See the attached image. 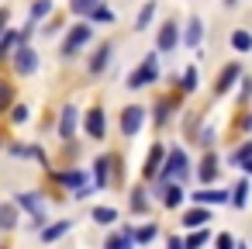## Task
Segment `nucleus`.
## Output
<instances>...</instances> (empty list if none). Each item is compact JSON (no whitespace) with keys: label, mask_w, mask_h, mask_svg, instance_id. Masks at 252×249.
Returning a JSON list of instances; mask_svg holds the SVG:
<instances>
[{"label":"nucleus","mask_w":252,"mask_h":249,"mask_svg":"<svg viewBox=\"0 0 252 249\" xmlns=\"http://www.w3.org/2000/svg\"><path fill=\"white\" fill-rule=\"evenodd\" d=\"M207 218H211V214H207L204 208H193V211H187V214H183V225H187V228H200Z\"/></svg>","instance_id":"13"},{"label":"nucleus","mask_w":252,"mask_h":249,"mask_svg":"<svg viewBox=\"0 0 252 249\" xmlns=\"http://www.w3.org/2000/svg\"><path fill=\"white\" fill-rule=\"evenodd\" d=\"M197 80H200V73L190 66V70L183 73V83H180V87H183V90H197Z\"/></svg>","instance_id":"27"},{"label":"nucleus","mask_w":252,"mask_h":249,"mask_svg":"<svg viewBox=\"0 0 252 249\" xmlns=\"http://www.w3.org/2000/svg\"><path fill=\"white\" fill-rule=\"evenodd\" d=\"M131 239H135V232H118V235L107 239L104 249H131Z\"/></svg>","instance_id":"14"},{"label":"nucleus","mask_w":252,"mask_h":249,"mask_svg":"<svg viewBox=\"0 0 252 249\" xmlns=\"http://www.w3.org/2000/svg\"><path fill=\"white\" fill-rule=\"evenodd\" d=\"M0 225H4V228H14V204H4V208H0Z\"/></svg>","instance_id":"28"},{"label":"nucleus","mask_w":252,"mask_h":249,"mask_svg":"<svg viewBox=\"0 0 252 249\" xmlns=\"http://www.w3.org/2000/svg\"><path fill=\"white\" fill-rule=\"evenodd\" d=\"M94 218H97L100 225H111V221H118V211H114V208H94Z\"/></svg>","instance_id":"25"},{"label":"nucleus","mask_w":252,"mask_h":249,"mask_svg":"<svg viewBox=\"0 0 252 249\" xmlns=\"http://www.w3.org/2000/svg\"><path fill=\"white\" fill-rule=\"evenodd\" d=\"M169 249H187V246H183L180 239H173V242H169Z\"/></svg>","instance_id":"38"},{"label":"nucleus","mask_w":252,"mask_h":249,"mask_svg":"<svg viewBox=\"0 0 252 249\" xmlns=\"http://www.w3.org/2000/svg\"><path fill=\"white\" fill-rule=\"evenodd\" d=\"M214 246H218V249H238V246H235V239H231L228 232H221V235L214 239Z\"/></svg>","instance_id":"33"},{"label":"nucleus","mask_w":252,"mask_h":249,"mask_svg":"<svg viewBox=\"0 0 252 249\" xmlns=\"http://www.w3.org/2000/svg\"><path fill=\"white\" fill-rule=\"evenodd\" d=\"M238 76H242V66H238V63H228V66L218 73V83H214V90H218V94H228V90L235 87V80H238Z\"/></svg>","instance_id":"4"},{"label":"nucleus","mask_w":252,"mask_h":249,"mask_svg":"<svg viewBox=\"0 0 252 249\" xmlns=\"http://www.w3.org/2000/svg\"><path fill=\"white\" fill-rule=\"evenodd\" d=\"M49 11H52V0H38V4L32 7V18H45Z\"/></svg>","instance_id":"31"},{"label":"nucleus","mask_w":252,"mask_h":249,"mask_svg":"<svg viewBox=\"0 0 252 249\" xmlns=\"http://www.w3.org/2000/svg\"><path fill=\"white\" fill-rule=\"evenodd\" d=\"M200 38H204V28H200V21L193 18V21H190V28H187V45L193 49V45H200Z\"/></svg>","instance_id":"21"},{"label":"nucleus","mask_w":252,"mask_h":249,"mask_svg":"<svg viewBox=\"0 0 252 249\" xmlns=\"http://www.w3.org/2000/svg\"><path fill=\"white\" fill-rule=\"evenodd\" d=\"M159 159H162V145H152V152L145 159V177H156L159 173Z\"/></svg>","instance_id":"16"},{"label":"nucleus","mask_w":252,"mask_h":249,"mask_svg":"<svg viewBox=\"0 0 252 249\" xmlns=\"http://www.w3.org/2000/svg\"><path fill=\"white\" fill-rule=\"evenodd\" d=\"M245 201H249V180H242V183L235 187V194H231V204H235V208H245Z\"/></svg>","instance_id":"22"},{"label":"nucleus","mask_w":252,"mask_h":249,"mask_svg":"<svg viewBox=\"0 0 252 249\" xmlns=\"http://www.w3.org/2000/svg\"><path fill=\"white\" fill-rule=\"evenodd\" d=\"M245 159H252V142H249V145H242V149L231 156V163H245Z\"/></svg>","instance_id":"34"},{"label":"nucleus","mask_w":252,"mask_h":249,"mask_svg":"<svg viewBox=\"0 0 252 249\" xmlns=\"http://www.w3.org/2000/svg\"><path fill=\"white\" fill-rule=\"evenodd\" d=\"M18 38L25 42V35H14V32H4V42H0V52H4V56H11V52H14V45H18Z\"/></svg>","instance_id":"24"},{"label":"nucleus","mask_w":252,"mask_h":249,"mask_svg":"<svg viewBox=\"0 0 252 249\" xmlns=\"http://www.w3.org/2000/svg\"><path fill=\"white\" fill-rule=\"evenodd\" d=\"M214 177H218V159H214V156H204V163H200V180L211 183Z\"/></svg>","instance_id":"17"},{"label":"nucleus","mask_w":252,"mask_h":249,"mask_svg":"<svg viewBox=\"0 0 252 249\" xmlns=\"http://www.w3.org/2000/svg\"><path fill=\"white\" fill-rule=\"evenodd\" d=\"M204 242H207V232H200V228H197V232H193V235L187 239V249H200Z\"/></svg>","instance_id":"30"},{"label":"nucleus","mask_w":252,"mask_h":249,"mask_svg":"<svg viewBox=\"0 0 252 249\" xmlns=\"http://www.w3.org/2000/svg\"><path fill=\"white\" fill-rule=\"evenodd\" d=\"M156 76H159V66H156V56H149V59H145V63H142V66H138V70L128 76V87H131V90H138V87H149Z\"/></svg>","instance_id":"2"},{"label":"nucleus","mask_w":252,"mask_h":249,"mask_svg":"<svg viewBox=\"0 0 252 249\" xmlns=\"http://www.w3.org/2000/svg\"><path fill=\"white\" fill-rule=\"evenodd\" d=\"M107 166H111V159H97V166H94V173H97V187H107Z\"/></svg>","instance_id":"26"},{"label":"nucleus","mask_w":252,"mask_h":249,"mask_svg":"<svg viewBox=\"0 0 252 249\" xmlns=\"http://www.w3.org/2000/svg\"><path fill=\"white\" fill-rule=\"evenodd\" d=\"M90 18H94V21H114V14H111V11H107L104 4H100V7H97V11H94Z\"/></svg>","instance_id":"35"},{"label":"nucleus","mask_w":252,"mask_h":249,"mask_svg":"<svg viewBox=\"0 0 252 249\" xmlns=\"http://www.w3.org/2000/svg\"><path fill=\"white\" fill-rule=\"evenodd\" d=\"M159 201H162L166 208H176V204L183 201V190H180V187L169 180V183H162V187H159Z\"/></svg>","instance_id":"8"},{"label":"nucleus","mask_w":252,"mask_h":249,"mask_svg":"<svg viewBox=\"0 0 252 249\" xmlns=\"http://www.w3.org/2000/svg\"><path fill=\"white\" fill-rule=\"evenodd\" d=\"M135 239H138V242H152V239H156V228L149 225V228H142V232H135Z\"/></svg>","instance_id":"36"},{"label":"nucleus","mask_w":252,"mask_h":249,"mask_svg":"<svg viewBox=\"0 0 252 249\" xmlns=\"http://www.w3.org/2000/svg\"><path fill=\"white\" fill-rule=\"evenodd\" d=\"M90 35H94V32H90V25H87V21H83V25H76V28L69 32V38L63 42V56H76V52L90 42Z\"/></svg>","instance_id":"3"},{"label":"nucleus","mask_w":252,"mask_h":249,"mask_svg":"<svg viewBox=\"0 0 252 249\" xmlns=\"http://www.w3.org/2000/svg\"><path fill=\"white\" fill-rule=\"evenodd\" d=\"M173 45H176V28H173V25H166V28L159 32V49H162V52H169Z\"/></svg>","instance_id":"19"},{"label":"nucleus","mask_w":252,"mask_h":249,"mask_svg":"<svg viewBox=\"0 0 252 249\" xmlns=\"http://www.w3.org/2000/svg\"><path fill=\"white\" fill-rule=\"evenodd\" d=\"M66 228H69V221H56V225L42 228V239H45V242H52V239H59V235H63Z\"/></svg>","instance_id":"23"},{"label":"nucleus","mask_w":252,"mask_h":249,"mask_svg":"<svg viewBox=\"0 0 252 249\" xmlns=\"http://www.w3.org/2000/svg\"><path fill=\"white\" fill-rule=\"evenodd\" d=\"M87 135L90 139H104V111L100 107H90L87 111Z\"/></svg>","instance_id":"7"},{"label":"nucleus","mask_w":252,"mask_h":249,"mask_svg":"<svg viewBox=\"0 0 252 249\" xmlns=\"http://www.w3.org/2000/svg\"><path fill=\"white\" fill-rule=\"evenodd\" d=\"M242 170H249V173H252V159H245V166H242Z\"/></svg>","instance_id":"39"},{"label":"nucleus","mask_w":252,"mask_h":249,"mask_svg":"<svg viewBox=\"0 0 252 249\" xmlns=\"http://www.w3.org/2000/svg\"><path fill=\"white\" fill-rule=\"evenodd\" d=\"M142 121H145V111H142V107H125V111H121V132H125V135H135V132L142 128Z\"/></svg>","instance_id":"5"},{"label":"nucleus","mask_w":252,"mask_h":249,"mask_svg":"<svg viewBox=\"0 0 252 249\" xmlns=\"http://www.w3.org/2000/svg\"><path fill=\"white\" fill-rule=\"evenodd\" d=\"M11 118H14V121H18V125H21V121H25V118H28V107H25V104H18V107H14V114H11Z\"/></svg>","instance_id":"37"},{"label":"nucleus","mask_w":252,"mask_h":249,"mask_svg":"<svg viewBox=\"0 0 252 249\" xmlns=\"http://www.w3.org/2000/svg\"><path fill=\"white\" fill-rule=\"evenodd\" d=\"M190 170H187V156H183V149H169V156H166V173H162V183H169V180H183Z\"/></svg>","instance_id":"1"},{"label":"nucleus","mask_w":252,"mask_h":249,"mask_svg":"<svg viewBox=\"0 0 252 249\" xmlns=\"http://www.w3.org/2000/svg\"><path fill=\"white\" fill-rule=\"evenodd\" d=\"M56 180H59V183L76 187V183H83V173H76V170H73V173H56Z\"/></svg>","instance_id":"29"},{"label":"nucleus","mask_w":252,"mask_h":249,"mask_svg":"<svg viewBox=\"0 0 252 249\" xmlns=\"http://www.w3.org/2000/svg\"><path fill=\"white\" fill-rule=\"evenodd\" d=\"M152 14H156V0H149V4L138 11V18H135V28L142 32V28H149V21H152Z\"/></svg>","instance_id":"18"},{"label":"nucleus","mask_w":252,"mask_h":249,"mask_svg":"<svg viewBox=\"0 0 252 249\" xmlns=\"http://www.w3.org/2000/svg\"><path fill=\"white\" fill-rule=\"evenodd\" d=\"M14 56H18V59H14V70H18L21 76H25V73H35V66H38V59H35V52H32L28 45H25V49H18Z\"/></svg>","instance_id":"6"},{"label":"nucleus","mask_w":252,"mask_h":249,"mask_svg":"<svg viewBox=\"0 0 252 249\" xmlns=\"http://www.w3.org/2000/svg\"><path fill=\"white\" fill-rule=\"evenodd\" d=\"M76 132V107H63V121H59V139H73Z\"/></svg>","instance_id":"9"},{"label":"nucleus","mask_w":252,"mask_h":249,"mask_svg":"<svg viewBox=\"0 0 252 249\" xmlns=\"http://www.w3.org/2000/svg\"><path fill=\"white\" fill-rule=\"evenodd\" d=\"M107 59H111V45H100V49H97V56L90 59V73H104Z\"/></svg>","instance_id":"12"},{"label":"nucleus","mask_w":252,"mask_h":249,"mask_svg":"<svg viewBox=\"0 0 252 249\" xmlns=\"http://www.w3.org/2000/svg\"><path fill=\"white\" fill-rule=\"evenodd\" d=\"M18 204H25V208H28L32 214H35V228H38V225L45 221V211H42V201H38L35 194H21V197H18Z\"/></svg>","instance_id":"10"},{"label":"nucleus","mask_w":252,"mask_h":249,"mask_svg":"<svg viewBox=\"0 0 252 249\" xmlns=\"http://www.w3.org/2000/svg\"><path fill=\"white\" fill-rule=\"evenodd\" d=\"M224 4H228V7H231V4H235V0H224Z\"/></svg>","instance_id":"40"},{"label":"nucleus","mask_w":252,"mask_h":249,"mask_svg":"<svg viewBox=\"0 0 252 249\" xmlns=\"http://www.w3.org/2000/svg\"><path fill=\"white\" fill-rule=\"evenodd\" d=\"M193 201H197V204H224V201H228V194H224V190H211V187H207V190H197V194H193Z\"/></svg>","instance_id":"11"},{"label":"nucleus","mask_w":252,"mask_h":249,"mask_svg":"<svg viewBox=\"0 0 252 249\" xmlns=\"http://www.w3.org/2000/svg\"><path fill=\"white\" fill-rule=\"evenodd\" d=\"M100 7V0H69V11L73 14H94Z\"/></svg>","instance_id":"15"},{"label":"nucleus","mask_w":252,"mask_h":249,"mask_svg":"<svg viewBox=\"0 0 252 249\" xmlns=\"http://www.w3.org/2000/svg\"><path fill=\"white\" fill-rule=\"evenodd\" d=\"M131 208H135V211H145V208H149V201H145V190H135V194H131Z\"/></svg>","instance_id":"32"},{"label":"nucleus","mask_w":252,"mask_h":249,"mask_svg":"<svg viewBox=\"0 0 252 249\" xmlns=\"http://www.w3.org/2000/svg\"><path fill=\"white\" fill-rule=\"evenodd\" d=\"M231 49H235V52H249V49H252V35H249V32H235V35H231Z\"/></svg>","instance_id":"20"}]
</instances>
